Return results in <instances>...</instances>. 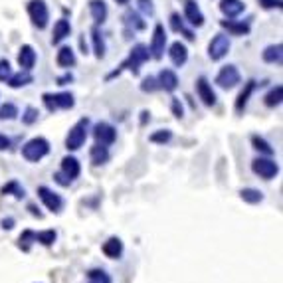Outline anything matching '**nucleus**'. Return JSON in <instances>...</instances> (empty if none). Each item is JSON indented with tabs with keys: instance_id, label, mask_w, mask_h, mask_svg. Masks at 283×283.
Masks as SVG:
<instances>
[{
	"instance_id": "nucleus-1",
	"label": "nucleus",
	"mask_w": 283,
	"mask_h": 283,
	"mask_svg": "<svg viewBox=\"0 0 283 283\" xmlns=\"http://www.w3.org/2000/svg\"><path fill=\"white\" fill-rule=\"evenodd\" d=\"M148 58H150V52H148V48H146L144 44H137V46H133V48H131V52H129V58L119 66V70H115L113 73H109V75H107V79H111V77L119 75L123 70H129L133 75H139V68H141Z\"/></svg>"
},
{
	"instance_id": "nucleus-2",
	"label": "nucleus",
	"mask_w": 283,
	"mask_h": 283,
	"mask_svg": "<svg viewBox=\"0 0 283 283\" xmlns=\"http://www.w3.org/2000/svg\"><path fill=\"white\" fill-rule=\"evenodd\" d=\"M50 152V142L44 137H34L22 146V156L30 162H38L42 160L46 154Z\"/></svg>"
},
{
	"instance_id": "nucleus-3",
	"label": "nucleus",
	"mask_w": 283,
	"mask_h": 283,
	"mask_svg": "<svg viewBox=\"0 0 283 283\" xmlns=\"http://www.w3.org/2000/svg\"><path fill=\"white\" fill-rule=\"evenodd\" d=\"M87 127H89V119L83 117L70 129V133L66 137V148L68 150H77L83 146V142L87 139Z\"/></svg>"
},
{
	"instance_id": "nucleus-4",
	"label": "nucleus",
	"mask_w": 283,
	"mask_h": 283,
	"mask_svg": "<svg viewBox=\"0 0 283 283\" xmlns=\"http://www.w3.org/2000/svg\"><path fill=\"white\" fill-rule=\"evenodd\" d=\"M26 10H28V16H30L32 24L38 30H44L48 26V22H50V10H48V6H46L44 0H30L28 6H26Z\"/></svg>"
},
{
	"instance_id": "nucleus-5",
	"label": "nucleus",
	"mask_w": 283,
	"mask_h": 283,
	"mask_svg": "<svg viewBox=\"0 0 283 283\" xmlns=\"http://www.w3.org/2000/svg\"><path fill=\"white\" fill-rule=\"evenodd\" d=\"M44 105L48 111H58V109H71L75 105V99L70 91H60V93H44L42 95Z\"/></svg>"
},
{
	"instance_id": "nucleus-6",
	"label": "nucleus",
	"mask_w": 283,
	"mask_h": 283,
	"mask_svg": "<svg viewBox=\"0 0 283 283\" xmlns=\"http://www.w3.org/2000/svg\"><path fill=\"white\" fill-rule=\"evenodd\" d=\"M230 48H232L230 38L226 34H216L210 40V44H208V56H210L212 62H220V60H224L228 56Z\"/></svg>"
},
{
	"instance_id": "nucleus-7",
	"label": "nucleus",
	"mask_w": 283,
	"mask_h": 283,
	"mask_svg": "<svg viewBox=\"0 0 283 283\" xmlns=\"http://www.w3.org/2000/svg\"><path fill=\"white\" fill-rule=\"evenodd\" d=\"M164 48H166V32H164V26L162 24H156L154 30H152V38H150V46H148V52L154 60H160L164 56Z\"/></svg>"
},
{
	"instance_id": "nucleus-8",
	"label": "nucleus",
	"mask_w": 283,
	"mask_h": 283,
	"mask_svg": "<svg viewBox=\"0 0 283 283\" xmlns=\"http://www.w3.org/2000/svg\"><path fill=\"white\" fill-rule=\"evenodd\" d=\"M240 79H242V75H240V71H238V68L236 66H224L220 71H218V75H216V83L222 87V89H232V87H236L238 83H240Z\"/></svg>"
},
{
	"instance_id": "nucleus-9",
	"label": "nucleus",
	"mask_w": 283,
	"mask_h": 283,
	"mask_svg": "<svg viewBox=\"0 0 283 283\" xmlns=\"http://www.w3.org/2000/svg\"><path fill=\"white\" fill-rule=\"evenodd\" d=\"M196 93H198V97L202 99V103L206 105V107H214L216 105V91L212 89V85H210V81L204 77V75H200L198 79H196Z\"/></svg>"
},
{
	"instance_id": "nucleus-10",
	"label": "nucleus",
	"mask_w": 283,
	"mask_h": 283,
	"mask_svg": "<svg viewBox=\"0 0 283 283\" xmlns=\"http://www.w3.org/2000/svg\"><path fill=\"white\" fill-rule=\"evenodd\" d=\"M252 170H254L256 174H260L262 178L272 180V178L280 172V166H278V162H274V160H270V158H256V160L252 162Z\"/></svg>"
},
{
	"instance_id": "nucleus-11",
	"label": "nucleus",
	"mask_w": 283,
	"mask_h": 283,
	"mask_svg": "<svg viewBox=\"0 0 283 283\" xmlns=\"http://www.w3.org/2000/svg\"><path fill=\"white\" fill-rule=\"evenodd\" d=\"M93 137H95V141L99 142V144L109 146V144H113L115 139H117V131H115L113 125L101 121V123H97V125L93 127Z\"/></svg>"
},
{
	"instance_id": "nucleus-12",
	"label": "nucleus",
	"mask_w": 283,
	"mask_h": 283,
	"mask_svg": "<svg viewBox=\"0 0 283 283\" xmlns=\"http://www.w3.org/2000/svg\"><path fill=\"white\" fill-rule=\"evenodd\" d=\"M38 196H40V200L46 204V208L52 210V212H60L62 206H64L62 198H60L56 192H52L48 186H40V188H38Z\"/></svg>"
},
{
	"instance_id": "nucleus-13",
	"label": "nucleus",
	"mask_w": 283,
	"mask_h": 283,
	"mask_svg": "<svg viewBox=\"0 0 283 283\" xmlns=\"http://www.w3.org/2000/svg\"><path fill=\"white\" fill-rule=\"evenodd\" d=\"M184 16L190 22V26H196V28L204 26V14H202L200 6L194 0H186L184 2Z\"/></svg>"
},
{
	"instance_id": "nucleus-14",
	"label": "nucleus",
	"mask_w": 283,
	"mask_h": 283,
	"mask_svg": "<svg viewBox=\"0 0 283 283\" xmlns=\"http://www.w3.org/2000/svg\"><path fill=\"white\" fill-rule=\"evenodd\" d=\"M168 58L176 68H182L188 62V50L182 42H172L168 48Z\"/></svg>"
},
{
	"instance_id": "nucleus-15",
	"label": "nucleus",
	"mask_w": 283,
	"mask_h": 283,
	"mask_svg": "<svg viewBox=\"0 0 283 283\" xmlns=\"http://www.w3.org/2000/svg\"><path fill=\"white\" fill-rule=\"evenodd\" d=\"M156 83H158V89H164V91L170 93L178 87V75L172 70H160V73L156 77Z\"/></svg>"
},
{
	"instance_id": "nucleus-16",
	"label": "nucleus",
	"mask_w": 283,
	"mask_h": 283,
	"mask_svg": "<svg viewBox=\"0 0 283 283\" xmlns=\"http://www.w3.org/2000/svg\"><path fill=\"white\" fill-rule=\"evenodd\" d=\"M18 66L22 70H26V71H30L36 66V52H34V48L30 44H24L20 48V52H18Z\"/></svg>"
},
{
	"instance_id": "nucleus-17",
	"label": "nucleus",
	"mask_w": 283,
	"mask_h": 283,
	"mask_svg": "<svg viewBox=\"0 0 283 283\" xmlns=\"http://www.w3.org/2000/svg\"><path fill=\"white\" fill-rule=\"evenodd\" d=\"M71 34V26H70V22L68 20H64V18H60L56 24H54V32H52V44L54 46H58V44H62L68 36Z\"/></svg>"
},
{
	"instance_id": "nucleus-18",
	"label": "nucleus",
	"mask_w": 283,
	"mask_h": 283,
	"mask_svg": "<svg viewBox=\"0 0 283 283\" xmlns=\"http://www.w3.org/2000/svg\"><path fill=\"white\" fill-rule=\"evenodd\" d=\"M220 10L228 18H236L246 10V4L242 0H220Z\"/></svg>"
},
{
	"instance_id": "nucleus-19",
	"label": "nucleus",
	"mask_w": 283,
	"mask_h": 283,
	"mask_svg": "<svg viewBox=\"0 0 283 283\" xmlns=\"http://www.w3.org/2000/svg\"><path fill=\"white\" fill-rule=\"evenodd\" d=\"M62 172L70 178V180H75L81 172V166H79V160L75 156H64L62 158Z\"/></svg>"
},
{
	"instance_id": "nucleus-20",
	"label": "nucleus",
	"mask_w": 283,
	"mask_h": 283,
	"mask_svg": "<svg viewBox=\"0 0 283 283\" xmlns=\"http://www.w3.org/2000/svg\"><path fill=\"white\" fill-rule=\"evenodd\" d=\"M220 26L224 30H228L232 36H248L250 30H252L248 22H236V20H222Z\"/></svg>"
},
{
	"instance_id": "nucleus-21",
	"label": "nucleus",
	"mask_w": 283,
	"mask_h": 283,
	"mask_svg": "<svg viewBox=\"0 0 283 283\" xmlns=\"http://www.w3.org/2000/svg\"><path fill=\"white\" fill-rule=\"evenodd\" d=\"M89 14L95 20V24H103L107 20V14H109L107 4L103 0H91L89 2Z\"/></svg>"
},
{
	"instance_id": "nucleus-22",
	"label": "nucleus",
	"mask_w": 283,
	"mask_h": 283,
	"mask_svg": "<svg viewBox=\"0 0 283 283\" xmlns=\"http://www.w3.org/2000/svg\"><path fill=\"white\" fill-rule=\"evenodd\" d=\"M56 62H58L60 68L68 70V68H73L77 60H75V54H73V50L70 46H62L60 52H58V56H56Z\"/></svg>"
},
{
	"instance_id": "nucleus-23",
	"label": "nucleus",
	"mask_w": 283,
	"mask_h": 283,
	"mask_svg": "<svg viewBox=\"0 0 283 283\" xmlns=\"http://www.w3.org/2000/svg\"><path fill=\"white\" fill-rule=\"evenodd\" d=\"M103 254L107 256V258H111V260H117V258H121V254H123V242L119 240V238H109L105 244H103Z\"/></svg>"
},
{
	"instance_id": "nucleus-24",
	"label": "nucleus",
	"mask_w": 283,
	"mask_h": 283,
	"mask_svg": "<svg viewBox=\"0 0 283 283\" xmlns=\"http://www.w3.org/2000/svg\"><path fill=\"white\" fill-rule=\"evenodd\" d=\"M254 89H256V81L250 79V81L244 85V89H242V93L238 95V99H236V111H238V113H242V111L246 109V105H248L250 95L254 93Z\"/></svg>"
},
{
	"instance_id": "nucleus-25",
	"label": "nucleus",
	"mask_w": 283,
	"mask_h": 283,
	"mask_svg": "<svg viewBox=\"0 0 283 283\" xmlns=\"http://www.w3.org/2000/svg\"><path fill=\"white\" fill-rule=\"evenodd\" d=\"M89 158H91V162L95 164V166H99V164H105L107 160H109V150H107V146L105 144H93L91 146V150H89Z\"/></svg>"
},
{
	"instance_id": "nucleus-26",
	"label": "nucleus",
	"mask_w": 283,
	"mask_h": 283,
	"mask_svg": "<svg viewBox=\"0 0 283 283\" xmlns=\"http://www.w3.org/2000/svg\"><path fill=\"white\" fill-rule=\"evenodd\" d=\"M264 62H268V64H282L283 60V46L282 44H272V46H268L266 50H264Z\"/></svg>"
},
{
	"instance_id": "nucleus-27",
	"label": "nucleus",
	"mask_w": 283,
	"mask_h": 283,
	"mask_svg": "<svg viewBox=\"0 0 283 283\" xmlns=\"http://www.w3.org/2000/svg\"><path fill=\"white\" fill-rule=\"evenodd\" d=\"M91 42H93V52H95V58L101 60L105 56V40H103V34L97 26L91 28Z\"/></svg>"
},
{
	"instance_id": "nucleus-28",
	"label": "nucleus",
	"mask_w": 283,
	"mask_h": 283,
	"mask_svg": "<svg viewBox=\"0 0 283 283\" xmlns=\"http://www.w3.org/2000/svg\"><path fill=\"white\" fill-rule=\"evenodd\" d=\"M6 83H8L12 89H18V87H24V85L32 83V75H30V71L20 70L18 73H12V75L6 79Z\"/></svg>"
},
{
	"instance_id": "nucleus-29",
	"label": "nucleus",
	"mask_w": 283,
	"mask_h": 283,
	"mask_svg": "<svg viewBox=\"0 0 283 283\" xmlns=\"http://www.w3.org/2000/svg\"><path fill=\"white\" fill-rule=\"evenodd\" d=\"M170 28L174 30V32H180L186 40H194V34H192V30H188L186 26H184V22H182V18H180V14L178 12H172L170 14Z\"/></svg>"
},
{
	"instance_id": "nucleus-30",
	"label": "nucleus",
	"mask_w": 283,
	"mask_h": 283,
	"mask_svg": "<svg viewBox=\"0 0 283 283\" xmlns=\"http://www.w3.org/2000/svg\"><path fill=\"white\" fill-rule=\"evenodd\" d=\"M282 99H283V87L282 85L272 87V91L264 97V101H266V105H268V107H278V105H282Z\"/></svg>"
},
{
	"instance_id": "nucleus-31",
	"label": "nucleus",
	"mask_w": 283,
	"mask_h": 283,
	"mask_svg": "<svg viewBox=\"0 0 283 283\" xmlns=\"http://www.w3.org/2000/svg\"><path fill=\"white\" fill-rule=\"evenodd\" d=\"M30 240H36L44 246H52L56 242V232L54 230H46V232H30Z\"/></svg>"
},
{
	"instance_id": "nucleus-32",
	"label": "nucleus",
	"mask_w": 283,
	"mask_h": 283,
	"mask_svg": "<svg viewBox=\"0 0 283 283\" xmlns=\"http://www.w3.org/2000/svg\"><path fill=\"white\" fill-rule=\"evenodd\" d=\"M125 24H127L129 28H133V30H144V28H146V22L142 20L137 12H133V10H129V12L125 14Z\"/></svg>"
},
{
	"instance_id": "nucleus-33",
	"label": "nucleus",
	"mask_w": 283,
	"mask_h": 283,
	"mask_svg": "<svg viewBox=\"0 0 283 283\" xmlns=\"http://www.w3.org/2000/svg\"><path fill=\"white\" fill-rule=\"evenodd\" d=\"M240 196H242V200L248 202V204H258V202L264 200V194H262L260 190H256V188H244V190L240 192Z\"/></svg>"
},
{
	"instance_id": "nucleus-34",
	"label": "nucleus",
	"mask_w": 283,
	"mask_h": 283,
	"mask_svg": "<svg viewBox=\"0 0 283 283\" xmlns=\"http://www.w3.org/2000/svg\"><path fill=\"white\" fill-rule=\"evenodd\" d=\"M252 144H254L256 150H260V152H264V154H274V146L266 141L264 137H260V135H254V137H252Z\"/></svg>"
},
{
	"instance_id": "nucleus-35",
	"label": "nucleus",
	"mask_w": 283,
	"mask_h": 283,
	"mask_svg": "<svg viewBox=\"0 0 283 283\" xmlns=\"http://www.w3.org/2000/svg\"><path fill=\"white\" fill-rule=\"evenodd\" d=\"M18 115V107L14 103H4L0 107V121H10V119H16Z\"/></svg>"
},
{
	"instance_id": "nucleus-36",
	"label": "nucleus",
	"mask_w": 283,
	"mask_h": 283,
	"mask_svg": "<svg viewBox=\"0 0 283 283\" xmlns=\"http://www.w3.org/2000/svg\"><path fill=\"white\" fill-rule=\"evenodd\" d=\"M0 192L2 194H14L16 198H24V188H20V184L16 180H10L8 184H4Z\"/></svg>"
},
{
	"instance_id": "nucleus-37",
	"label": "nucleus",
	"mask_w": 283,
	"mask_h": 283,
	"mask_svg": "<svg viewBox=\"0 0 283 283\" xmlns=\"http://www.w3.org/2000/svg\"><path fill=\"white\" fill-rule=\"evenodd\" d=\"M170 139H172V133H170L168 129H160V131H156V133H152V135L148 137L150 142H160V144L168 142Z\"/></svg>"
},
{
	"instance_id": "nucleus-38",
	"label": "nucleus",
	"mask_w": 283,
	"mask_h": 283,
	"mask_svg": "<svg viewBox=\"0 0 283 283\" xmlns=\"http://www.w3.org/2000/svg\"><path fill=\"white\" fill-rule=\"evenodd\" d=\"M38 115H40L38 109L30 105V107H26V111H24V115H22V123H24V125H34V123L38 121Z\"/></svg>"
},
{
	"instance_id": "nucleus-39",
	"label": "nucleus",
	"mask_w": 283,
	"mask_h": 283,
	"mask_svg": "<svg viewBox=\"0 0 283 283\" xmlns=\"http://www.w3.org/2000/svg\"><path fill=\"white\" fill-rule=\"evenodd\" d=\"M87 276H89V280L93 283H111L109 276H107L105 272H101V270H91Z\"/></svg>"
},
{
	"instance_id": "nucleus-40",
	"label": "nucleus",
	"mask_w": 283,
	"mask_h": 283,
	"mask_svg": "<svg viewBox=\"0 0 283 283\" xmlns=\"http://www.w3.org/2000/svg\"><path fill=\"white\" fill-rule=\"evenodd\" d=\"M141 89L142 91H148V93H152V91H156L158 89V83H156V77H144L141 83Z\"/></svg>"
},
{
	"instance_id": "nucleus-41",
	"label": "nucleus",
	"mask_w": 283,
	"mask_h": 283,
	"mask_svg": "<svg viewBox=\"0 0 283 283\" xmlns=\"http://www.w3.org/2000/svg\"><path fill=\"white\" fill-rule=\"evenodd\" d=\"M12 75V68L8 60H0V81H6Z\"/></svg>"
},
{
	"instance_id": "nucleus-42",
	"label": "nucleus",
	"mask_w": 283,
	"mask_h": 283,
	"mask_svg": "<svg viewBox=\"0 0 283 283\" xmlns=\"http://www.w3.org/2000/svg\"><path fill=\"white\" fill-rule=\"evenodd\" d=\"M139 4V10L146 16H152L154 14V6H152V0H137Z\"/></svg>"
},
{
	"instance_id": "nucleus-43",
	"label": "nucleus",
	"mask_w": 283,
	"mask_h": 283,
	"mask_svg": "<svg viewBox=\"0 0 283 283\" xmlns=\"http://www.w3.org/2000/svg\"><path fill=\"white\" fill-rule=\"evenodd\" d=\"M258 2L266 10H270V8H282V0H258Z\"/></svg>"
},
{
	"instance_id": "nucleus-44",
	"label": "nucleus",
	"mask_w": 283,
	"mask_h": 283,
	"mask_svg": "<svg viewBox=\"0 0 283 283\" xmlns=\"http://www.w3.org/2000/svg\"><path fill=\"white\" fill-rule=\"evenodd\" d=\"M54 178H56V182H58V184H62V186H70V184H71V180H70V178H68L64 172L54 174Z\"/></svg>"
},
{
	"instance_id": "nucleus-45",
	"label": "nucleus",
	"mask_w": 283,
	"mask_h": 283,
	"mask_svg": "<svg viewBox=\"0 0 283 283\" xmlns=\"http://www.w3.org/2000/svg\"><path fill=\"white\" fill-rule=\"evenodd\" d=\"M172 111H174V115H176L178 119L182 117V105H180V101H178L176 97L172 99Z\"/></svg>"
},
{
	"instance_id": "nucleus-46",
	"label": "nucleus",
	"mask_w": 283,
	"mask_h": 283,
	"mask_svg": "<svg viewBox=\"0 0 283 283\" xmlns=\"http://www.w3.org/2000/svg\"><path fill=\"white\" fill-rule=\"evenodd\" d=\"M6 148H10V139L0 135V150H6Z\"/></svg>"
},
{
	"instance_id": "nucleus-47",
	"label": "nucleus",
	"mask_w": 283,
	"mask_h": 283,
	"mask_svg": "<svg viewBox=\"0 0 283 283\" xmlns=\"http://www.w3.org/2000/svg\"><path fill=\"white\" fill-rule=\"evenodd\" d=\"M71 79H73L71 75H64V77L58 79V83H60V85H66V81H71Z\"/></svg>"
},
{
	"instance_id": "nucleus-48",
	"label": "nucleus",
	"mask_w": 283,
	"mask_h": 283,
	"mask_svg": "<svg viewBox=\"0 0 283 283\" xmlns=\"http://www.w3.org/2000/svg\"><path fill=\"white\" fill-rule=\"evenodd\" d=\"M12 224H14V220H12V218H8V220H4V222H2V226H4V228H8V230L12 228Z\"/></svg>"
},
{
	"instance_id": "nucleus-49",
	"label": "nucleus",
	"mask_w": 283,
	"mask_h": 283,
	"mask_svg": "<svg viewBox=\"0 0 283 283\" xmlns=\"http://www.w3.org/2000/svg\"><path fill=\"white\" fill-rule=\"evenodd\" d=\"M141 115H142V117H141V125H144V123H146V119H148V115H150V113H148V111H142Z\"/></svg>"
},
{
	"instance_id": "nucleus-50",
	"label": "nucleus",
	"mask_w": 283,
	"mask_h": 283,
	"mask_svg": "<svg viewBox=\"0 0 283 283\" xmlns=\"http://www.w3.org/2000/svg\"><path fill=\"white\" fill-rule=\"evenodd\" d=\"M117 4H121V6H125V4H129V0H115Z\"/></svg>"
}]
</instances>
